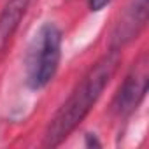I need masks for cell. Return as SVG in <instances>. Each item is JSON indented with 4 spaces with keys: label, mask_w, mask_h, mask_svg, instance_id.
Here are the masks:
<instances>
[{
    "label": "cell",
    "mask_w": 149,
    "mask_h": 149,
    "mask_svg": "<svg viewBox=\"0 0 149 149\" xmlns=\"http://www.w3.org/2000/svg\"><path fill=\"white\" fill-rule=\"evenodd\" d=\"M118 63H119V53L112 51L107 56H104L86 74V77L74 90V93L68 97V100L63 104V107L51 121L46 132V146H58L84 119V116L90 112V109L98 100V97L109 84L111 77L114 76Z\"/></svg>",
    "instance_id": "6da1fadb"
},
{
    "label": "cell",
    "mask_w": 149,
    "mask_h": 149,
    "mask_svg": "<svg viewBox=\"0 0 149 149\" xmlns=\"http://www.w3.org/2000/svg\"><path fill=\"white\" fill-rule=\"evenodd\" d=\"M61 32L56 25L46 23L35 33L26 58V81L30 88H44L56 74L60 63Z\"/></svg>",
    "instance_id": "7a4b0ae2"
},
{
    "label": "cell",
    "mask_w": 149,
    "mask_h": 149,
    "mask_svg": "<svg viewBox=\"0 0 149 149\" xmlns=\"http://www.w3.org/2000/svg\"><path fill=\"white\" fill-rule=\"evenodd\" d=\"M146 91H147V65H146V56H144L142 63H139L132 70V74L119 88V93L114 102L116 111L121 114L133 111L144 98Z\"/></svg>",
    "instance_id": "3957f363"
},
{
    "label": "cell",
    "mask_w": 149,
    "mask_h": 149,
    "mask_svg": "<svg viewBox=\"0 0 149 149\" xmlns=\"http://www.w3.org/2000/svg\"><path fill=\"white\" fill-rule=\"evenodd\" d=\"M30 0H9L4 11L0 13V51H4L13 39L19 21L23 19Z\"/></svg>",
    "instance_id": "277c9868"
},
{
    "label": "cell",
    "mask_w": 149,
    "mask_h": 149,
    "mask_svg": "<svg viewBox=\"0 0 149 149\" xmlns=\"http://www.w3.org/2000/svg\"><path fill=\"white\" fill-rule=\"evenodd\" d=\"M146 19H147V0H133V6L128 7L123 21H119L114 40L118 44H125L144 26Z\"/></svg>",
    "instance_id": "5b68a950"
},
{
    "label": "cell",
    "mask_w": 149,
    "mask_h": 149,
    "mask_svg": "<svg viewBox=\"0 0 149 149\" xmlns=\"http://www.w3.org/2000/svg\"><path fill=\"white\" fill-rule=\"evenodd\" d=\"M109 2H111V0H90V9H91V11H100V9H104Z\"/></svg>",
    "instance_id": "8992f818"
}]
</instances>
